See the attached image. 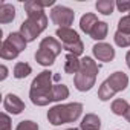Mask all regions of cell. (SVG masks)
Instances as JSON below:
<instances>
[{
  "label": "cell",
  "mask_w": 130,
  "mask_h": 130,
  "mask_svg": "<svg viewBox=\"0 0 130 130\" xmlns=\"http://www.w3.org/2000/svg\"><path fill=\"white\" fill-rule=\"evenodd\" d=\"M52 78H54L52 72H49V71H43L34 78V81L31 84V90H29V98H31L32 104L43 107V106H47L49 103H52V96H51L52 87H54Z\"/></svg>",
  "instance_id": "6da1fadb"
},
{
  "label": "cell",
  "mask_w": 130,
  "mask_h": 130,
  "mask_svg": "<svg viewBox=\"0 0 130 130\" xmlns=\"http://www.w3.org/2000/svg\"><path fill=\"white\" fill-rule=\"evenodd\" d=\"M83 104L80 103H69V104H57L49 109L47 119L52 125H61L77 121L81 116Z\"/></svg>",
  "instance_id": "7a4b0ae2"
},
{
  "label": "cell",
  "mask_w": 130,
  "mask_h": 130,
  "mask_svg": "<svg viewBox=\"0 0 130 130\" xmlns=\"http://www.w3.org/2000/svg\"><path fill=\"white\" fill-rule=\"evenodd\" d=\"M98 72H100L98 64H96L90 57L81 58L80 72H78V74L75 75V78H74L75 87H77L80 92H87V90H90V89L95 86Z\"/></svg>",
  "instance_id": "3957f363"
},
{
  "label": "cell",
  "mask_w": 130,
  "mask_h": 130,
  "mask_svg": "<svg viewBox=\"0 0 130 130\" xmlns=\"http://www.w3.org/2000/svg\"><path fill=\"white\" fill-rule=\"evenodd\" d=\"M74 19H75V12L68 6L57 5L51 11V20L58 28H71V25L74 23Z\"/></svg>",
  "instance_id": "277c9868"
},
{
  "label": "cell",
  "mask_w": 130,
  "mask_h": 130,
  "mask_svg": "<svg viewBox=\"0 0 130 130\" xmlns=\"http://www.w3.org/2000/svg\"><path fill=\"white\" fill-rule=\"evenodd\" d=\"M92 51H93L95 58L100 60V61L109 63V61H112V60L115 58V49H113L109 43H104V41L96 43V44L92 47Z\"/></svg>",
  "instance_id": "5b68a950"
},
{
  "label": "cell",
  "mask_w": 130,
  "mask_h": 130,
  "mask_svg": "<svg viewBox=\"0 0 130 130\" xmlns=\"http://www.w3.org/2000/svg\"><path fill=\"white\" fill-rule=\"evenodd\" d=\"M43 31L40 29V26L37 23H34L32 20L26 19L22 25H20V34L25 37L26 41H34Z\"/></svg>",
  "instance_id": "8992f818"
},
{
  "label": "cell",
  "mask_w": 130,
  "mask_h": 130,
  "mask_svg": "<svg viewBox=\"0 0 130 130\" xmlns=\"http://www.w3.org/2000/svg\"><path fill=\"white\" fill-rule=\"evenodd\" d=\"M3 107L6 112L12 113V115H19L25 110V103L14 93H8L5 96V101H3Z\"/></svg>",
  "instance_id": "52a82bcc"
},
{
  "label": "cell",
  "mask_w": 130,
  "mask_h": 130,
  "mask_svg": "<svg viewBox=\"0 0 130 130\" xmlns=\"http://www.w3.org/2000/svg\"><path fill=\"white\" fill-rule=\"evenodd\" d=\"M106 81L110 84V87H112L115 92H122V90L128 86V77H127L124 72H115V74H112Z\"/></svg>",
  "instance_id": "ba28073f"
},
{
  "label": "cell",
  "mask_w": 130,
  "mask_h": 130,
  "mask_svg": "<svg viewBox=\"0 0 130 130\" xmlns=\"http://www.w3.org/2000/svg\"><path fill=\"white\" fill-rule=\"evenodd\" d=\"M55 35L63 41V44H72V43H77L80 41V37H78V32L74 31L72 28H58Z\"/></svg>",
  "instance_id": "9c48e42d"
},
{
  "label": "cell",
  "mask_w": 130,
  "mask_h": 130,
  "mask_svg": "<svg viewBox=\"0 0 130 130\" xmlns=\"http://www.w3.org/2000/svg\"><path fill=\"white\" fill-rule=\"evenodd\" d=\"M38 49L47 51V52L54 54L55 57H57V55H60V54H61V51H63V47H61L60 41H58V40H55L54 37H46V38H43V40L40 41V47H38Z\"/></svg>",
  "instance_id": "30bf717a"
},
{
  "label": "cell",
  "mask_w": 130,
  "mask_h": 130,
  "mask_svg": "<svg viewBox=\"0 0 130 130\" xmlns=\"http://www.w3.org/2000/svg\"><path fill=\"white\" fill-rule=\"evenodd\" d=\"M80 68H81V60H78V57L74 54H68L66 61H64V72L71 74V75H74V74L77 75L80 72Z\"/></svg>",
  "instance_id": "8fae6325"
},
{
  "label": "cell",
  "mask_w": 130,
  "mask_h": 130,
  "mask_svg": "<svg viewBox=\"0 0 130 130\" xmlns=\"http://www.w3.org/2000/svg\"><path fill=\"white\" fill-rule=\"evenodd\" d=\"M100 127H101V119L95 113H87L80 122L81 130H100Z\"/></svg>",
  "instance_id": "7c38bea8"
},
{
  "label": "cell",
  "mask_w": 130,
  "mask_h": 130,
  "mask_svg": "<svg viewBox=\"0 0 130 130\" xmlns=\"http://www.w3.org/2000/svg\"><path fill=\"white\" fill-rule=\"evenodd\" d=\"M15 19V8L11 3H2L0 5V23H11Z\"/></svg>",
  "instance_id": "4fadbf2b"
},
{
  "label": "cell",
  "mask_w": 130,
  "mask_h": 130,
  "mask_svg": "<svg viewBox=\"0 0 130 130\" xmlns=\"http://www.w3.org/2000/svg\"><path fill=\"white\" fill-rule=\"evenodd\" d=\"M96 23H98V17H96L95 14H92V12H87V14H84V15L81 17V20H80V28H81L83 32H86V34L90 35V32H92V29L95 28Z\"/></svg>",
  "instance_id": "5bb4252c"
},
{
  "label": "cell",
  "mask_w": 130,
  "mask_h": 130,
  "mask_svg": "<svg viewBox=\"0 0 130 130\" xmlns=\"http://www.w3.org/2000/svg\"><path fill=\"white\" fill-rule=\"evenodd\" d=\"M25 11L28 14V19L31 17H38L44 14V8L40 5L38 0H29V2L25 3Z\"/></svg>",
  "instance_id": "9a60e30c"
},
{
  "label": "cell",
  "mask_w": 130,
  "mask_h": 130,
  "mask_svg": "<svg viewBox=\"0 0 130 130\" xmlns=\"http://www.w3.org/2000/svg\"><path fill=\"white\" fill-rule=\"evenodd\" d=\"M107 32H109V25L106 22H98L95 25V28L92 29V32H90V38L101 41L107 37Z\"/></svg>",
  "instance_id": "2e32d148"
},
{
  "label": "cell",
  "mask_w": 130,
  "mask_h": 130,
  "mask_svg": "<svg viewBox=\"0 0 130 130\" xmlns=\"http://www.w3.org/2000/svg\"><path fill=\"white\" fill-rule=\"evenodd\" d=\"M19 54H20V52H19L8 40H5V41L2 43V47H0V55H2L3 60H14V58L19 57Z\"/></svg>",
  "instance_id": "e0dca14e"
},
{
  "label": "cell",
  "mask_w": 130,
  "mask_h": 130,
  "mask_svg": "<svg viewBox=\"0 0 130 130\" xmlns=\"http://www.w3.org/2000/svg\"><path fill=\"white\" fill-rule=\"evenodd\" d=\"M35 60L38 64H41V66H52L54 61H55V55L47 52V51H43V49H38L35 52Z\"/></svg>",
  "instance_id": "ac0fdd59"
},
{
  "label": "cell",
  "mask_w": 130,
  "mask_h": 130,
  "mask_svg": "<svg viewBox=\"0 0 130 130\" xmlns=\"http://www.w3.org/2000/svg\"><path fill=\"white\" fill-rule=\"evenodd\" d=\"M19 52H22L23 49H26V40H25V37L20 34V32H11L9 35H8V38H6Z\"/></svg>",
  "instance_id": "d6986e66"
},
{
  "label": "cell",
  "mask_w": 130,
  "mask_h": 130,
  "mask_svg": "<svg viewBox=\"0 0 130 130\" xmlns=\"http://www.w3.org/2000/svg\"><path fill=\"white\" fill-rule=\"evenodd\" d=\"M51 96H52V101H63V100H66L69 96L68 86H64V84H54Z\"/></svg>",
  "instance_id": "ffe728a7"
},
{
  "label": "cell",
  "mask_w": 130,
  "mask_h": 130,
  "mask_svg": "<svg viewBox=\"0 0 130 130\" xmlns=\"http://www.w3.org/2000/svg\"><path fill=\"white\" fill-rule=\"evenodd\" d=\"M31 72H32V68L29 66V64H28V63L20 61V63H17L15 66H14L12 75H14L15 78H19V80H22V78H26Z\"/></svg>",
  "instance_id": "44dd1931"
},
{
  "label": "cell",
  "mask_w": 130,
  "mask_h": 130,
  "mask_svg": "<svg viewBox=\"0 0 130 130\" xmlns=\"http://www.w3.org/2000/svg\"><path fill=\"white\" fill-rule=\"evenodd\" d=\"M116 6V3L113 2V0H98L95 8L98 12H101L103 15H110L113 12V8Z\"/></svg>",
  "instance_id": "7402d4cb"
},
{
  "label": "cell",
  "mask_w": 130,
  "mask_h": 130,
  "mask_svg": "<svg viewBox=\"0 0 130 130\" xmlns=\"http://www.w3.org/2000/svg\"><path fill=\"white\" fill-rule=\"evenodd\" d=\"M115 93H116V92L110 87V84H109L107 81H104V83L100 86V89H98V98H100L101 101H107V100L113 98Z\"/></svg>",
  "instance_id": "603a6c76"
},
{
  "label": "cell",
  "mask_w": 130,
  "mask_h": 130,
  "mask_svg": "<svg viewBox=\"0 0 130 130\" xmlns=\"http://www.w3.org/2000/svg\"><path fill=\"white\" fill-rule=\"evenodd\" d=\"M128 103L125 101V100H115L113 103H112V112L115 113V115H119V116H122V115H125V112L128 110Z\"/></svg>",
  "instance_id": "cb8c5ba5"
},
{
  "label": "cell",
  "mask_w": 130,
  "mask_h": 130,
  "mask_svg": "<svg viewBox=\"0 0 130 130\" xmlns=\"http://www.w3.org/2000/svg\"><path fill=\"white\" fill-rule=\"evenodd\" d=\"M113 40H115V43H116L119 47H127V46H130V35H128V34H124V32H121V31H116V32H115Z\"/></svg>",
  "instance_id": "d4e9b609"
},
{
  "label": "cell",
  "mask_w": 130,
  "mask_h": 130,
  "mask_svg": "<svg viewBox=\"0 0 130 130\" xmlns=\"http://www.w3.org/2000/svg\"><path fill=\"white\" fill-rule=\"evenodd\" d=\"M63 49L64 51H68L69 54H74V55H81L83 54V51H84V44H83V41L80 40V41H77V43H72V44H63Z\"/></svg>",
  "instance_id": "484cf974"
},
{
  "label": "cell",
  "mask_w": 130,
  "mask_h": 130,
  "mask_svg": "<svg viewBox=\"0 0 130 130\" xmlns=\"http://www.w3.org/2000/svg\"><path fill=\"white\" fill-rule=\"evenodd\" d=\"M118 31H121V32H124V34H128V35H130V14L121 17V20L118 22Z\"/></svg>",
  "instance_id": "4316f807"
},
{
  "label": "cell",
  "mask_w": 130,
  "mask_h": 130,
  "mask_svg": "<svg viewBox=\"0 0 130 130\" xmlns=\"http://www.w3.org/2000/svg\"><path fill=\"white\" fill-rule=\"evenodd\" d=\"M15 130H38V124L31 121V119H26V121H20L19 125L15 127Z\"/></svg>",
  "instance_id": "83f0119b"
},
{
  "label": "cell",
  "mask_w": 130,
  "mask_h": 130,
  "mask_svg": "<svg viewBox=\"0 0 130 130\" xmlns=\"http://www.w3.org/2000/svg\"><path fill=\"white\" fill-rule=\"evenodd\" d=\"M0 130H12L11 128V118L6 115V113H2L0 115Z\"/></svg>",
  "instance_id": "f1b7e54d"
},
{
  "label": "cell",
  "mask_w": 130,
  "mask_h": 130,
  "mask_svg": "<svg viewBox=\"0 0 130 130\" xmlns=\"http://www.w3.org/2000/svg\"><path fill=\"white\" fill-rule=\"evenodd\" d=\"M116 8H118L121 12L130 11V0H119V2H116Z\"/></svg>",
  "instance_id": "f546056e"
},
{
  "label": "cell",
  "mask_w": 130,
  "mask_h": 130,
  "mask_svg": "<svg viewBox=\"0 0 130 130\" xmlns=\"http://www.w3.org/2000/svg\"><path fill=\"white\" fill-rule=\"evenodd\" d=\"M0 69H2V75H0V80H5V78L8 77V68L5 66V64H3V66L0 68Z\"/></svg>",
  "instance_id": "4dcf8cb0"
},
{
  "label": "cell",
  "mask_w": 130,
  "mask_h": 130,
  "mask_svg": "<svg viewBox=\"0 0 130 130\" xmlns=\"http://www.w3.org/2000/svg\"><path fill=\"white\" fill-rule=\"evenodd\" d=\"M38 2H40V0H38ZM40 5H41L43 8H46V6H54L55 2H54V0H46V2H40Z\"/></svg>",
  "instance_id": "1f68e13d"
},
{
  "label": "cell",
  "mask_w": 130,
  "mask_h": 130,
  "mask_svg": "<svg viewBox=\"0 0 130 130\" xmlns=\"http://www.w3.org/2000/svg\"><path fill=\"white\" fill-rule=\"evenodd\" d=\"M125 63H127V66H128V69H130V51H128L127 55H125Z\"/></svg>",
  "instance_id": "d6a6232c"
},
{
  "label": "cell",
  "mask_w": 130,
  "mask_h": 130,
  "mask_svg": "<svg viewBox=\"0 0 130 130\" xmlns=\"http://www.w3.org/2000/svg\"><path fill=\"white\" fill-rule=\"evenodd\" d=\"M124 118H125V119H127V122L130 124V107H128V110L125 112V115H124Z\"/></svg>",
  "instance_id": "836d02e7"
},
{
  "label": "cell",
  "mask_w": 130,
  "mask_h": 130,
  "mask_svg": "<svg viewBox=\"0 0 130 130\" xmlns=\"http://www.w3.org/2000/svg\"><path fill=\"white\" fill-rule=\"evenodd\" d=\"M66 130H80V128H75V127H74V128H66Z\"/></svg>",
  "instance_id": "e575fe53"
}]
</instances>
